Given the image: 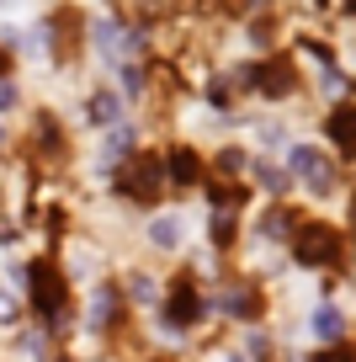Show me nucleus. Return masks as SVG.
<instances>
[{"instance_id": "nucleus-1", "label": "nucleus", "mask_w": 356, "mask_h": 362, "mask_svg": "<svg viewBox=\"0 0 356 362\" xmlns=\"http://www.w3.org/2000/svg\"><path fill=\"white\" fill-rule=\"evenodd\" d=\"M287 250L309 272H340L345 267V229L330 224L324 214H298V224L287 235Z\"/></svg>"}, {"instance_id": "nucleus-2", "label": "nucleus", "mask_w": 356, "mask_h": 362, "mask_svg": "<svg viewBox=\"0 0 356 362\" xmlns=\"http://www.w3.org/2000/svg\"><path fill=\"white\" fill-rule=\"evenodd\" d=\"M27 298H32V315L43 325H64L69 320V272L59 267V256L27 261Z\"/></svg>"}, {"instance_id": "nucleus-3", "label": "nucleus", "mask_w": 356, "mask_h": 362, "mask_svg": "<svg viewBox=\"0 0 356 362\" xmlns=\"http://www.w3.org/2000/svg\"><path fill=\"white\" fill-rule=\"evenodd\" d=\"M112 187H117V197H123V203L155 208L160 197L170 192V187H165V160H160V149H134L123 165L112 170Z\"/></svg>"}, {"instance_id": "nucleus-4", "label": "nucleus", "mask_w": 356, "mask_h": 362, "mask_svg": "<svg viewBox=\"0 0 356 362\" xmlns=\"http://www.w3.org/2000/svg\"><path fill=\"white\" fill-rule=\"evenodd\" d=\"M160 309H165L170 330H197L213 304H208V293H202V283L191 277V272H176V277L165 283V293H160Z\"/></svg>"}, {"instance_id": "nucleus-5", "label": "nucleus", "mask_w": 356, "mask_h": 362, "mask_svg": "<svg viewBox=\"0 0 356 362\" xmlns=\"http://www.w3.org/2000/svg\"><path fill=\"white\" fill-rule=\"evenodd\" d=\"M239 75L250 80V90H256V96H266V102H287L292 90L303 86V69L292 64V54H271V59H256V64H245L239 69Z\"/></svg>"}, {"instance_id": "nucleus-6", "label": "nucleus", "mask_w": 356, "mask_h": 362, "mask_svg": "<svg viewBox=\"0 0 356 362\" xmlns=\"http://www.w3.org/2000/svg\"><path fill=\"white\" fill-rule=\"evenodd\" d=\"M160 160H165V187H176V192H202V181H208V160H202V149L170 144Z\"/></svg>"}, {"instance_id": "nucleus-7", "label": "nucleus", "mask_w": 356, "mask_h": 362, "mask_svg": "<svg viewBox=\"0 0 356 362\" xmlns=\"http://www.w3.org/2000/svg\"><path fill=\"white\" fill-rule=\"evenodd\" d=\"M218 309L229 320H261L266 315V293H261V283H250V277H234V283H223Z\"/></svg>"}, {"instance_id": "nucleus-8", "label": "nucleus", "mask_w": 356, "mask_h": 362, "mask_svg": "<svg viewBox=\"0 0 356 362\" xmlns=\"http://www.w3.org/2000/svg\"><path fill=\"white\" fill-rule=\"evenodd\" d=\"M123 288L117 283H96L90 288V330H101V336H112V330H123Z\"/></svg>"}, {"instance_id": "nucleus-9", "label": "nucleus", "mask_w": 356, "mask_h": 362, "mask_svg": "<svg viewBox=\"0 0 356 362\" xmlns=\"http://www.w3.org/2000/svg\"><path fill=\"white\" fill-rule=\"evenodd\" d=\"M356 112H351V102H335L330 107V112H324V139H330V144L335 149H340V155H335V160H340V165H345V160H351V139H356Z\"/></svg>"}, {"instance_id": "nucleus-10", "label": "nucleus", "mask_w": 356, "mask_h": 362, "mask_svg": "<svg viewBox=\"0 0 356 362\" xmlns=\"http://www.w3.org/2000/svg\"><path fill=\"white\" fill-rule=\"evenodd\" d=\"M85 117H90V128H101V134H107V128H117L123 123V96H117V90H90L85 96Z\"/></svg>"}, {"instance_id": "nucleus-11", "label": "nucleus", "mask_w": 356, "mask_h": 362, "mask_svg": "<svg viewBox=\"0 0 356 362\" xmlns=\"http://www.w3.org/2000/svg\"><path fill=\"white\" fill-rule=\"evenodd\" d=\"M292 224H298V208H287V203H271L266 214L256 218V229H261L266 240H287V235H292Z\"/></svg>"}, {"instance_id": "nucleus-12", "label": "nucleus", "mask_w": 356, "mask_h": 362, "mask_svg": "<svg viewBox=\"0 0 356 362\" xmlns=\"http://www.w3.org/2000/svg\"><path fill=\"white\" fill-rule=\"evenodd\" d=\"M309 330H319L324 346L345 341V320H340V309H335V304H319V309H314V315H309Z\"/></svg>"}, {"instance_id": "nucleus-13", "label": "nucleus", "mask_w": 356, "mask_h": 362, "mask_svg": "<svg viewBox=\"0 0 356 362\" xmlns=\"http://www.w3.org/2000/svg\"><path fill=\"white\" fill-rule=\"evenodd\" d=\"M256 181H261V192H266V197H287L292 192V176L282 165H271V160H266V165H256Z\"/></svg>"}, {"instance_id": "nucleus-14", "label": "nucleus", "mask_w": 356, "mask_h": 362, "mask_svg": "<svg viewBox=\"0 0 356 362\" xmlns=\"http://www.w3.org/2000/svg\"><path fill=\"white\" fill-rule=\"evenodd\" d=\"M123 304H134V309H144V304H160V288H155V277H128V293H123Z\"/></svg>"}, {"instance_id": "nucleus-15", "label": "nucleus", "mask_w": 356, "mask_h": 362, "mask_svg": "<svg viewBox=\"0 0 356 362\" xmlns=\"http://www.w3.org/2000/svg\"><path fill=\"white\" fill-rule=\"evenodd\" d=\"M144 235L155 240L160 250H176V245H181V224H176V218H155V224H149Z\"/></svg>"}, {"instance_id": "nucleus-16", "label": "nucleus", "mask_w": 356, "mask_h": 362, "mask_svg": "<svg viewBox=\"0 0 356 362\" xmlns=\"http://www.w3.org/2000/svg\"><path fill=\"white\" fill-rule=\"evenodd\" d=\"M234 235H239V218L234 214H213V250H229Z\"/></svg>"}, {"instance_id": "nucleus-17", "label": "nucleus", "mask_w": 356, "mask_h": 362, "mask_svg": "<svg viewBox=\"0 0 356 362\" xmlns=\"http://www.w3.org/2000/svg\"><path fill=\"white\" fill-rule=\"evenodd\" d=\"M303 362H356V346H351V341H335V346H314Z\"/></svg>"}, {"instance_id": "nucleus-18", "label": "nucleus", "mask_w": 356, "mask_h": 362, "mask_svg": "<svg viewBox=\"0 0 356 362\" xmlns=\"http://www.w3.org/2000/svg\"><path fill=\"white\" fill-rule=\"evenodd\" d=\"M261 144H266V149H287V128H282V123L261 128Z\"/></svg>"}, {"instance_id": "nucleus-19", "label": "nucleus", "mask_w": 356, "mask_h": 362, "mask_svg": "<svg viewBox=\"0 0 356 362\" xmlns=\"http://www.w3.org/2000/svg\"><path fill=\"white\" fill-rule=\"evenodd\" d=\"M11 69H16V54L6 43H0V86H6V80H11Z\"/></svg>"}, {"instance_id": "nucleus-20", "label": "nucleus", "mask_w": 356, "mask_h": 362, "mask_svg": "<svg viewBox=\"0 0 356 362\" xmlns=\"http://www.w3.org/2000/svg\"><path fill=\"white\" fill-rule=\"evenodd\" d=\"M16 107V90H11V80H6V86H0V112H11Z\"/></svg>"}, {"instance_id": "nucleus-21", "label": "nucleus", "mask_w": 356, "mask_h": 362, "mask_svg": "<svg viewBox=\"0 0 356 362\" xmlns=\"http://www.w3.org/2000/svg\"><path fill=\"white\" fill-rule=\"evenodd\" d=\"M149 362H170V357H149Z\"/></svg>"}, {"instance_id": "nucleus-22", "label": "nucleus", "mask_w": 356, "mask_h": 362, "mask_svg": "<svg viewBox=\"0 0 356 362\" xmlns=\"http://www.w3.org/2000/svg\"><path fill=\"white\" fill-rule=\"evenodd\" d=\"M0 144H6V128H0Z\"/></svg>"}]
</instances>
